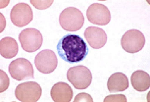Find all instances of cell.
<instances>
[{
	"instance_id": "cell-1",
	"label": "cell",
	"mask_w": 150,
	"mask_h": 102,
	"mask_svg": "<svg viewBox=\"0 0 150 102\" xmlns=\"http://www.w3.org/2000/svg\"><path fill=\"white\" fill-rule=\"evenodd\" d=\"M56 49L59 56L70 64L83 61L89 51L83 38L76 35H68L61 38Z\"/></svg>"
},
{
	"instance_id": "cell-2",
	"label": "cell",
	"mask_w": 150,
	"mask_h": 102,
	"mask_svg": "<svg viewBox=\"0 0 150 102\" xmlns=\"http://www.w3.org/2000/svg\"><path fill=\"white\" fill-rule=\"evenodd\" d=\"M60 25L68 32H77L84 24L83 14L76 7H68L59 16Z\"/></svg>"
},
{
	"instance_id": "cell-3",
	"label": "cell",
	"mask_w": 150,
	"mask_h": 102,
	"mask_svg": "<svg viewBox=\"0 0 150 102\" xmlns=\"http://www.w3.org/2000/svg\"><path fill=\"white\" fill-rule=\"evenodd\" d=\"M67 79L76 89H86L92 81V75L88 68L86 66L72 67L67 72Z\"/></svg>"
},
{
	"instance_id": "cell-4",
	"label": "cell",
	"mask_w": 150,
	"mask_h": 102,
	"mask_svg": "<svg viewBox=\"0 0 150 102\" xmlns=\"http://www.w3.org/2000/svg\"><path fill=\"white\" fill-rule=\"evenodd\" d=\"M42 93L41 86L35 81H27L19 84L15 89V96L22 102H36Z\"/></svg>"
},
{
	"instance_id": "cell-5",
	"label": "cell",
	"mask_w": 150,
	"mask_h": 102,
	"mask_svg": "<svg viewBox=\"0 0 150 102\" xmlns=\"http://www.w3.org/2000/svg\"><path fill=\"white\" fill-rule=\"evenodd\" d=\"M19 39L23 49L30 53L38 50L43 42L42 35L36 29H26L22 30Z\"/></svg>"
},
{
	"instance_id": "cell-6",
	"label": "cell",
	"mask_w": 150,
	"mask_h": 102,
	"mask_svg": "<svg viewBox=\"0 0 150 102\" xmlns=\"http://www.w3.org/2000/svg\"><path fill=\"white\" fill-rule=\"evenodd\" d=\"M145 38L143 33L137 30H128L121 39L123 49L128 53H137L144 47Z\"/></svg>"
},
{
	"instance_id": "cell-7",
	"label": "cell",
	"mask_w": 150,
	"mask_h": 102,
	"mask_svg": "<svg viewBox=\"0 0 150 102\" xmlns=\"http://www.w3.org/2000/svg\"><path fill=\"white\" fill-rule=\"evenodd\" d=\"M9 73L12 78L17 81L35 78V72L32 63L25 58H19L11 62L9 65Z\"/></svg>"
},
{
	"instance_id": "cell-8",
	"label": "cell",
	"mask_w": 150,
	"mask_h": 102,
	"mask_svg": "<svg viewBox=\"0 0 150 102\" xmlns=\"http://www.w3.org/2000/svg\"><path fill=\"white\" fill-rule=\"evenodd\" d=\"M35 67L42 74H50L56 69L58 60L55 53L50 49L40 51L35 58Z\"/></svg>"
},
{
	"instance_id": "cell-9",
	"label": "cell",
	"mask_w": 150,
	"mask_h": 102,
	"mask_svg": "<svg viewBox=\"0 0 150 102\" xmlns=\"http://www.w3.org/2000/svg\"><path fill=\"white\" fill-rule=\"evenodd\" d=\"M87 20L95 25H105L111 21V13L105 5L100 3H93L86 11Z\"/></svg>"
},
{
	"instance_id": "cell-10",
	"label": "cell",
	"mask_w": 150,
	"mask_h": 102,
	"mask_svg": "<svg viewBox=\"0 0 150 102\" xmlns=\"http://www.w3.org/2000/svg\"><path fill=\"white\" fill-rule=\"evenodd\" d=\"M33 11L29 4L18 3L12 8L10 12L11 22L17 27H25L33 20Z\"/></svg>"
},
{
	"instance_id": "cell-11",
	"label": "cell",
	"mask_w": 150,
	"mask_h": 102,
	"mask_svg": "<svg viewBox=\"0 0 150 102\" xmlns=\"http://www.w3.org/2000/svg\"><path fill=\"white\" fill-rule=\"evenodd\" d=\"M84 38L91 48H102L107 42V35L102 29L97 27H88L84 32Z\"/></svg>"
},
{
	"instance_id": "cell-12",
	"label": "cell",
	"mask_w": 150,
	"mask_h": 102,
	"mask_svg": "<svg viewBox=\"0 0 150 102\" xmlns=\"http://www.w3.org/2000/svg\"><path fill=\"white\" fill-rule=\"evenodd\" d=\"M50 94L55 102H70L73 98V90L68 84L60 81L52 86Z\"/></svg>"
},
{
	"instance_id": "cell-13",
	"label": "cell",
	"mask_w": 150,
	"mask_h": 102,
	"mask_svg": "<svg viewBox=\"0 0 150 102\" xmlns=\"http://www.w3.org/2000/svg\"><path fill=\"white\" fill-rule=\"evenodd\" d=\"M129 79L123 73H115L110 76L107 83V87L110 92L124 91L129 87Z\"/></svg>"
},
{
	"instance_id": "cell-14",
	"label": "cell",
	"mask_w": 150,
	"mask_h": 102,
	"mask_svg": "<svg viewBox=\"0 0 150 102\" xmlns=\"http://www.w3.org/2000/svg\"><path fill=\"white\" fill-rule=\"evenodd\" d=\"M131 81L132 87L137 91H146L150 87V76L144 71L138 70L132 73Z\"/></svg>"
},
{
	"instance_id": "cell-15",
	"label": "cell",
	"mask_w": 150,
	"mask_h": 102,
	"mask_svg": "<svg viewBox=\"0 0 150 102\" xmlns=\"http://www.w3.org/2000/svg\"><path fill=\"white\" fill-rule=\"evenodd\" d=\"M19 51L17 41L13 38H4L0 41V54L2 57L11 59L15 57Z\"/></svg>"
},
{
	"instance_id": "cell-16",
	"label": "cell",
	"mask_w": 150,
	"mask_h": 102,
	"mask_svg": "<svg viewBox=\"0 0 150 102\" xmlns=\"http://www.w3.org/2000/svg\"><path fill=\"white\" fill-rule=\"evenodd\" d=\"M0 76H1V86H0V92H4L5 90L8 89L9 86V78L6 75V73L4 71H0Z\"/></svg>"
},
{
	"instance_id": "cell-17",
	"label": "cell",
	"mask_w": 150,
	"mask_h": 102,
	"mask_svg": "<svg viewBox=\"0 0 150 102\" xmlns=\"http://www.w3.org/2000/svg\"><path fill=\"white\" fill-rule=\"evenodd\" d=\"M33 6L38 9H40V10H43V9H46V8L51 6V4H53V0H48V1H35V0H32L30 1Z\"/></svg>"
},
{
	"instance_id": "cell-18",
	"label": "cell",
	"mask_w": 150,
	"mask_h": 102,
	"mask_svg": "<svg viewBox=\"0 0 150 102\" xmlns=\"http://www.w3.org/2000/svg\"><path fill=\"white\" fill-rule=\"evenodd\" d=\"M114 101H121L127 102L126 96L123 94H116V95H108L104 98V102H114Z\"/></svg>"
},
{
	"instance_id": "cell-19",
	"label": "cell",
	"mask_w": 150,
	"mask_h": 102,
	"mask_svg": "<svg viewBox=\"0 0 150 102\" xmlns=\"http://www.w3.org/2000/svg\"><path fill=\"white\" fill-rule=\"evenodd\" d=\"M74 101L75 102H80V101L92 102L93 99H92L91 96H90L89 94H87V93H80V94H78L77 96H76V98L74 99Z\"/></svg>"
}]
</instances>
